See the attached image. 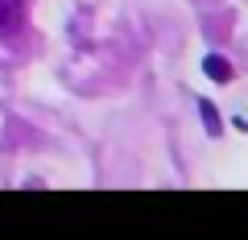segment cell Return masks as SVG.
<instances>
[{"instance_id":"6da1fadb","label":"cell","mask_w":248,"mask_h":240,"mask_svg":"<svg viewBox=\"0 0 248 240\" xmlns=\"http://www.w3.org/2000/svg\"><path fill=\"white\" fill-rule=\"evenodd\" d=\"M25 25V0H0V37H13Z\"/></svg>"},{"instance_id":"7a4b0ae2","label":"cell","mask_w":248,"mask_h":240,"mask_svg":"<svg viewBox=\"0 0 248 240\" xmlns=\"http://www.w3.org/2000/svg\"><path fill=\"white\" fill-rule=\"evenodd\" d=\"M203 66H207V75H211V79H215V83H228V79H232V66H228V63H223L219 54H211V58H207V63H203Z\"/></svg>"},{"instance_id":"3957f363","label":"cell","mask_w":248,"mask_h":240,"mask_svg":"<svg viewBox=\"0 0 248 240\" xmlns=\"http://www.w3.org/2000/svg\"><path fill=\"white\" fill-rule=\"evenodd\" d=\"M203 116H207V128L219 133V120H215V108H211V104H203Z\"/></svg>"}]
</instances>
